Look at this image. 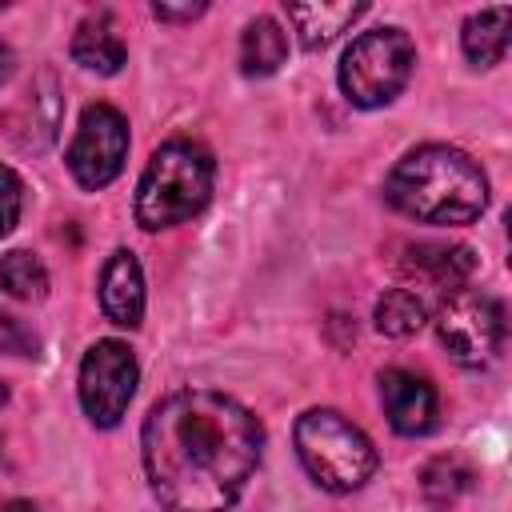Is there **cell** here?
Returning <instances> with one entry per match:
<instances>
[{
  "mask_svg": "<svg viewBox=\"0 0 512 512\" xmlns=\"http://www.w3.org/2000/svg\"><path fill=\"white\" fill-rule=\"evenodd\" d=\"M472 484H476V468L460 452L432 456L420 472V492L432 508H452L464 492H472Z\"/></svg>",
  "mask_w": 512,
  "mask_h": 512,
  "instance_id": "9a60e30c",
  "label": "cell"
},
{
  "mask_svg": "<svg viewBox=\"0 0 512 512\" xmlns=\"http://www.w3.org/2000/svg\"><path fill=\"white\" fill-rule=\"evenodd\" d=\"M372 320H376V328H380L384 336H396V340H400V336H412V332L424 328L428 308H424V300H420L416 292L392 288V292H384V296L376 300Z\"/></svg>",
  "mask_w": 512,
  "mask_h": 512,
  "instance_id": "e0dca14e",
  "label": "cell"
},
{
  "mask_svg": "<svg viewBox=\"0 0 512 512\" xmlns=\"http://www.w3.org/2000/svg\"><path fill=\"white\" fill-rule=\"evenodd\" d=\"M380 400H384V416L396 432L404 436H424L436 424V388L408 372V368H388L380 372Z\"/></svg>",
  "mask_w": 512,
  "mask_h": 512,
  "instance_id": "9c48e42d",
  "label": "cell"
},
{
  "mask_svg": "<svg viewBox=\"0 0 512 512\" xmlns=\"http://www.w3.org/2000/svg\"><path fill=\"white\" fill-rule=\"evenodd\" d=\"M204 12V4H152V16L156 20H196Z\"/></svg>",
  "mask_w": 512,
  "mask_h": 512,
  "instance_id": "44dd1931",
  "label": "cell"
},
{
  "mask_svg": "<svg viewBox=\"0 0 512 512\" xmlns=\"http://www.w3.org/2000/svg\"><path fill=\"white\" fill-rule=\"evenodd\" d=\"M404 268L412 276L436 284V288H452L456 292V288L468 284V276L476 268V256L464 244H412Z\"/></svg>",
  "mask_w": 512,
  "mask_h": 512,
  "instance_id": "7c38bea8",
  "label": "cell"
},
{
  "mask_svg": "<svg viewBox=\"0 0 512 512\" xmlns=\"http://www.w3.org/2000/svg\"><path fill=\"white\" fill-rule=\"evenodd\" d=\"M388 200L392 208L424 224H468L488 204V180L468 152L424 144L392 168Z\"/></svg>",
  "mask_w": 512,
  "mask_h": 512,
  "instance_id": "7a4b0ae2",
  "label": "cell"
},
{
  "mask_svg": "<svg viewBox=\"0 0 512 512\" xmlns=\"http://www.w3.org/2000/svg\"><path fill=\"white\" fill-rule=\"evenodd\" d=\"M140 448L168 512H228L260 464L264 428L236 396L180 388L152 404Z\"/></svg>",
  "mask_w": 512,
  "mask_h": 512,
  "instance_id": "6da1fadb",
  "label": "cell"
},
{
  "mask_svg": "<svg viewBox=\"0 0 512 512\" xmlns=\"http://www.w3.org/2000/svg\"><path fill=\"white\" fill-rule=\"evenodd\" d=\"M0 512H40V508H36L32 500H4Z\"/></svg>",
  "mask_w": 512,
  "mask_h": 512,
  "instance_id": "603a6c76",
  "label": "cell"
},
{
  "mask_svg": "<svg viewBox=\"0 0 512 512\" xmlns=\"http://www.w3.org/2000/svg\"><path fill=\"white\" fill-rule=\"evenodd\" d=\"M100 308L116 328H136L144 320V272L132 252H112L100 276Z\"/></svg>",
  "mask_w": 512,
  "mask_h": 512,
  "instance_id": "30bf717a",
  "label": "cell"
},
{
  "mask_svg": "<svg viewBox=\"0 0 512 512\" xmlns=\"http://www.w3.org/2000/svg\"><path fill=\"white\" fill-rule=\"evenodd\" d=\"M508 24H512V8H484V12H472L464 20V32H460V44H464V56L476 64V68H492L504 60L508 52Z\"/></svg>",
  "mask_w": 512,
  "mask_h": 512,
  "instance_id": "4fadbf2b",
  "label": "cell"
},
{
  "mask_svg": "<svg viewBox=\"0 0 512 512\" xmlns=\"http://www.w3.org/2000/svg\"><path fill=\"white\" fill-rule=\"evenodd\" d=\"M128 156V124L116 108L92 104L80 116V128L68 144V168L80 188H104L120 176Z\"/></svg>",
  "mask_w": 512,
  "mask_h": 512,
  "instance_id": "ba28073f",
  "label": "cell"
},
{
  "mask_svg": "<svg viewBox=\"0 0 512 512\" xmlns=\"http://www.w3.org/2000/svg\"><path fill=\"white\" fill-rule=\"evenodd\" d=\"M136 392V356L120 340H96L80 360V404L92 424L112 428Z\"/></svg>",
  "mask_w": 512,
  "mask_h": 512,
  "instance_id": "52a82bcc",
  "label": "cell"
},
{
  "mask_svg": "<svg viewBox=\"0 0 512 512\" xmlns=\"http://www.w3.org/2000/svg\"><path fill=\"white\" fill-rule=\"evenodd\" d=\"M216 164L212 156L192 140H168L152 152L140 188H136V220L148 232L184 224L196 216L212 196Z\"/></svg>",
  "mask_w": 512,
  "mask_h": 512,
  "instance_id": "3957f363",
  "label": "cell"
},
{
  "mask_svg": "<svg viewBox=\"0 0 512 512\" xmlns=\"http://www.w3.org/2000/svg\"><path fill=\"white\" fill-rule=\"evenodd\" d=\"M124 56H128V48H124V40L116 32V20L108 12H96V16L80 20V28L72 36V60L80 68L100 72V76H112V72H120Z\"/></svg>",
  "mask_w": 512,
  "mask_h": 512,
  "instance_id": "8fae6325",
  "label": "cell"
},
{
  "mask_svg": "<svg viewBox=\"0 0 512 512\" xmlns=\"http://www.w3.org/2000/svg\"><path fill=\"white\" fill-rule=\"evenodd\" d=\"M436 336L464 368L488 364L504 344V308L472 288H456L436 308Z\"/></svg>",
  "mask_w": 512,
  "mask_h": 512,
  "instance_id": "8992f818",
  "label": "cell"
},
{
  "mask_svg": "<svg viewBox=\"0 0 512 512\" xmlns=\"http://www.w3.org/2000/svg\"><path fill=\"white\" fill-rule=\"evenodd\" d=\"M0 288L12 300H40L48 292V272L32 252H8L0 260Z\"/></svg>",
  "mask_w": 512,
  "mask_h": 512,
  "instance_id": "ac0fdd59",
  "label": "cell"
},
{
  "mask_svg": "<svg viewBox=\"0 0 512 512\" xmlns=\"http://www.w3.org/2000/svg\"><path fill=\"white\" fill-rule=\"evenodd\" d=\"M12 64H16V56H12V48H8L4 40H0V84H4L8 76H12Z\"/></svg>",
  "mask_w": 512,
  "mask_h": 512,
  "instance_id": "7402d4cb",
  "label": "cell"
},
{
  "mask_svg": "<svg viewBox=\"0 0 512 512\" xmlns=\"http://www.w3.org/2000/svg\"><path fill=\"white\" fill-rule=\"evenodd\" d=\"M356 16H364V4H288V20L296 24L304 48L332 44Z\"/></svg>",
  "mask_w": 512,
  "mask_h": 512,
  "instance_id": "5bb4252c",
  "label": "cell"
},
{
  "mask_svg": "<svg viewBox=\"0 0 512 512\" xmlns=\"http://www.w3.org/2000/svg\"><path fill=\"white\" fill-rule=\"evenodd\" d=\"M296 452L308 476L328 492H356L380 464L372 440L332 408H312L296 420Z\"/></svg>",
  "mask_w": 512,
  "mask_h": 512,
  "instance_id": "277c9868",
  "label": "cell"
},
{
  "mask_svg": "<svg viewBox=\"0 0 512 512\" xmlns=\"http://www.w3.org/2000/svg\"><path fill=\"white\" fill-rule=\"evenodd\" d=\"M416 68V44L404 28L360 32L340 60V92L356 108H380L400 96Z\"/></svg>",
  "mask_w": 512,
  "mask_h": 512,
  "instance_id": "5b68a950",
  "label": "cell"
},
{
  "mask_svg": "<svg viewBox=\"0 0 512 512\" xmlns=\"http://www.w3.org/2000/svg\"><path fill=\"white\" fill-rule=\"evenodd\" d=\"M20 204H24V184L12 168L0 164V236H8L20 220Z\"/></svg>",
  "mask_w": 512,
  "mask_h": 512,
  "instance_id": "d6986e66",
  "label": "cell"
},
{
  "mask_svg": "<svg viewBox=\"0 0 512 512\" xmlns=\"http://www.w3.org/2000/svg\"><path fill=\"white\" fill-rule=\"evenodd\" d=\"M288 56V36L276 20L256 16L240 36V68L248 76H272Z\"/></svg>",
  "mask_w": 512,
  "mask_h": 512,
  "instance_id": "2e32d148",
  "label": "cell"
},
{
  "mask_svg": "<svg viewBox=\"0 0 512 512\" xmlns=\"http://www.w3.org/2000/svg\"><path fill=\"white\" fill-rule=\"evenodd\" d=\"M28 348H32V336H28L12 316L0 312V356H20V352H28Z\"/></svg>",
  "mask_w": 512,
  "mask_h": 512,
  "instance_id": "ffe728a7",
  "label": "cell"
}]
</instances>
